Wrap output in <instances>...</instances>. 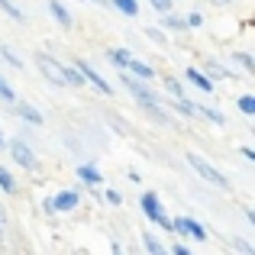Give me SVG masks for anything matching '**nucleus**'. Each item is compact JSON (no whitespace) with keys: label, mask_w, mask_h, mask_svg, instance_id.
<instances>
[{"label":"nucleus","mask_w":255,"mask_h":255,"mask_svg":"<svg viewBox=\"0 0 255 255\" xmlns=\"http://www.w3.org/2000/svg\"><path fill=\"white\" fill-rule=\"evenodd\" d=\"M187 165H191L194 171L200 174V178L207 181V184H213V187H220V191H230V178H226L220 168H213L210 162H204V158L197 155V152H187Z\"/></svg>","instance_id":"1"},{"label":"nucleus","mask_w":255,"mask_h":255,"mask_svg":"<svg viewBox=\"0 0 255 255\" xmlns=\"http://www.w3.org/2000/svg\"><path fill=\"white\" fill-rule=\"evenodd\" d=\"M36 68L42 71L55 87H68V71H65V65L58 62V58L45 55V52H36Z\"/></svg>","instance_id":"2"},{"label":"nucleus","mask_w":255,"mask_h":255,"mask_svg":"<svg viewBox=\"0 0 255 255\" xmlns=\"http://www.w3.org/2000/svg\"><path fill=\"white\" fill-rule=\"evenodd\" d=\"M120 81H123V87L132 94V97H136V104L142 107V110H149V107H158V104H162V100H158V94H155V91H149V87H145L142 81H136V78L120 75Z\"/></svg>","instance_id":"3"},{"label":"nucleus","mask_w":255,"mask_h":255,"mask_svg":"<svg viewBox=\"0 0 255 255\" xmlns=\"http://www.w3.org/2000/svg\"><path fill=\"white\" fill-rule=\"evenodd\" d=\"M6 152L13 155V162H16L23 171H36V168H39V158H36V152H32L29 145L23 142V139H6Z\"/></svg>","instance_id":"4"},{"label":"nucleus","mask_w":255,"mask_h":255,"mask_svg":"<svg viewBox=\"0 0 255 255\" xmlns=\"http://www.w3.org/2000/svg\"><path fill=\"white\" fill-rule=\"evenodd\" d=\"M139 204H142V213H145V217H149L155 226H162V230H171V220L165 217V210H162V204H158V194H155V191H145Z\"/></svg>","instance_id":"5"},{"label":"nucleus","mask_w":255,"mask_h":255,"mask_svg":"<svg viewBox=\"0 0 255 255\" xmlns=\"http://www.w3.org/2000/svg\"><path fill=\"white\" fill-rule=\"evenodd\" d=\"M171 233H178V236H194L197 243H204V239H207L204 223H197V220H191V217H178V220H171Z\"/></svg>","instance_id":"6"},{"label":"nucleus","mask_w":255,"mask_h":255,"mask_svg":"<svg viewBox=\"0 0 255 255\" xmlns=\"http://www.w3.org/2000/svg\"><path fill=\"white\" fill-rule=\"evenodd\" d=\"M75 71H78V75H81V78H84V81H91V84H94V87H97V91H100V94H104V97H110V94H113V87H110V84H107V81H104V75H97V71H94V68H91V65H87V62H84V58H75Z\"/></svg>","instance_id":"7"},{"label":"nucleus","mask_w":255,"mask_h":255,"mask_svg":"<svg viewBox=\"0 0 255 255\" xmlns=\"http://www.w3.org/2000/svg\"><path fill=\"white\" fill-rule=\"evenodd\" d=\"M200 75H204L207 78V81H226V78H233V71L230 68H223V65H220V62H213V58H204V65H200Z\"/></svg>","instance_id":"8"},{"label":"nucleus","mask_w":255,"mask_h":255,"mask_svg":"<svg viewBox=\"0 0 255 255\" xmlns=\"http://www.w3.org/2000/svg\"><path fill=\"white\" fill-rule=\"evenodd\" d=\"M123 75L136 78V81H152V78H155V71H152V65L139 62V58H129V62H126V68H123Z\"/></svg>","instance_id":"9"},{"label":"nucleus","mask_w":255,"mask_h":255,"mask_svg":"<svg viewBox=\"0 0 255 255\" xmlns=\"http://www.w3.org/2000/svg\"><path fill=\"white\" fill-rule=\"evenodd\" d=\"M78 204H81V194H78V191H62V194H55V197H52V207H55V213H58V210L68 213V210H75Z\"/></svg>","instance_id":"10"},{"label":"nucleus","mask_w":255,"mask_h":255,"mask_svg":"<svg viewBox=\"0 0 255 255\" xmlns=\"http://www.w3.org/2000/svg\"><path fill=\"white\" fill-rule=\"evenodd\" d=\"M49 13L58 19V26H65V29H71V26H75V19H71V13H68V10H65L62 0H49Z\"/></svg>","instance_id":"11"},{"label":"nucleus","mask_w":255,"mask_h":255,"mask_svg":"<svg viewBox=\"0 0 255 255\" xmlns=\"http://www.w3.org/2000/svg\"><path fill=\"white\" fill-rule=\"evenodd\" d=\"M16 113L26 120V123H32V126H42V113H39L32 104H26V100H23V104H16Z\"/></svg>","instance_id":"12"},{"label":"nucleus","mask_w":255,"mask_h":255,"mask_svg":"<svg viewBox=\"0 0 255 255\" xmlns=\"http://www.w3.org/2000/svg\"><path fill=\"white\" fill-rule=\"evenodd\" d=\"M184 75H187V81H191L194 87H200V91H204V94H213V84H210V81H207V78H204V75H200V71H197V68H187V71H184Z\"/></svg>","instance_id":"13"},{"label":"nucleus","mask_w":255,"mask_h":255,"mask_svg":"<svg viewBox=\"0 0 255 255\" xmlns=\"http://www.w3.org/2000/svg\"><path fill=\"white\" fill-rule=\"evenodd\" d=\"M165 104H168L174 113H184V117H197V107H194L187 97H181V100H165Z\"/></svg>","instance_id":"14"},{"label":"nucleus","mask_w":255,"mask_h":255,"mask_svg":"<svg viewBox=\"0 0 255 255\" xmlns=\"http://www.w3.org/2000/svg\"><path fill=\"white\" fill-rule=\"evenodd\" d=\"M78 178H81L84 184H91V187H97L100 181H104V178H100V171L94 168V165H81V168H78Z\"/></svg>","instance_id":"15"},{"label":"nucleus","mask_w":255,"mask_h":255,"mask_svg":"<svg viewBox=\"0 0 255 255\" xmlns=\"http://www.w3.org/2000/svg\"><path fill=\"white\" fill-rule=\"evenodd\" d=\"M197 107V117H204V120H210V123H217V126H223L226 120H223V113L217 110V107H204V104H194Z\"/></svg>","instance_id":"16"},{"label":"nucleus","mask_w":255,"mask_h":255,"mask_svg":"<svg viewBox=\"0 0 255 255\" xmlns=\"http://www.w3.org/2000/svg\"><path fill=\"white\" fill-rule=\"evenodd\" d=\"M142 246H145V252H149V255H168V249H165L152 233H142Z\"/></svg>","instance_id":"17"},{"label":"nucleus","mask_w":255,"mask_h":255,"mask_svg":"<svg viewBox=\"0 0 255 255\" xmlns=\"http://www.w3.org/2000/svg\"><path fill=\"white\" fill-rule=\"evenodd\" d=\"M226 246H230V249H236L239 255H255V249L246 243L243 236H226Z\"/></svg>","instance_id":"18"},{"label":"nucleus","mask_w":255,"mask_h":255,"mask_svg":"<svg viewBox=\"0 0 255 255\" xmlns=\"http://www.w3.org/2000/svg\"><path fill=\"white\" fill-rule=\"evenodd\" d=\"M107 58H110L117 68H126V62L132 58V52L129 49H110V52H107Z\"/></svg>","instance_id":"19"},{"label":"nucleus","mask_w":255,"mask_h":255,"mask_svg":"<svg viewBox=\"0 0 255 255\" xmlns=\"http://www.w3.org/2000/svg\"><path fill=\"white\" fill-rule=\"evenodd\" d=\"M230 58H233V62H236V65H243V68L249 71V75H255V58L249 55V52H233Z\"/></svg>","instance_id":"20"},{"label":"nucleus","mask_w":255,"mask_h":255,"mask_svg":"<svg viewBox=\"0 0 255 255\" xmlns=\"http://www.w3.org/2000/svg\"><path fill=\"white\" fill-rule=\"evenodd\" d=\"M0 191L3 194H16V181H13V174L0 165Z\"/></svg>","instance_id":"21"},{"label":"nucleus","mask_w":255,"mask_h":255,"mask_svg":"<svg viewBox=\"0 0 255 255\" xmlns=\"http://www.w3.org/2000/svg\"><path fill=\"white\" fill-rule=\"evenodd\" d=\"M165 87H168V94H171V100H181L184 97V84L178 81V78H171V75H165Z\"/></svg>","instance_id":"22"},{"label":"nucleus","mask_w":255,"mask_h":255,"mask_svg":"<svg viewBox=\"0 0 255 255\" xmlns=\"http://www.w3.org/2000/svg\"><path fill=\"white\" fill-rule=\"evenodd\" d=\"M162 29H168V32H184L187 26H184V19H181V16H171V13H168V16L162 19Z\"/></svg>","instance_id":"23"},{"label":"nucleus","mask_w":255,"mask_h":255,"mask_svg":"<svg viewBox=\"0 0 255 255\" xmlns=\"http://www.w3.org/2000/svg\"><path fill=\"white\" fill-rule=\"evenodd\" d=\"M110 3L117 6L120 13H126V16H136V13H139V3H136V0H110Z\"/></svg>","instance_id":"24"},{"label":"nucleus","mask_w":255,"mask_h":255,"mask_svg":"<svg viewBox=\"0 0 255 255\" xmlns=\"http://www.w3.org/2000/svg\"><path fill=\"white\" fill-rule=\"evenodd\" d=\"M0 100H6V104H16V91L10 87V81H6L3 75H0Z\"/></svg>","instance_id":"25"},{"label":"nucleus","mask_w":255,"mask_h":255,"mask_svg":"<svg viewBox=\"0 0 255 255\" xmlns=\"http://www.w3.org/2000/svg\"><path fill=\"white\" fill-rule=\"evenodd\" d=\"M239 110H243L246 117L255 113V97H252V94H243V97H239Z\"/></svg>","instance_id":"26"},{"label":"nucleus","mask_w":255,"mask_h":255,"mask_svg":"<svg viewBox=\"0 0 255 255\" xmlns=\"http://www.w3.org/2000/svg\"><path fill=\"white\" fill-rule=\"evenodd\" d=\"M0 58H3L6 65H13V68H23V58H16L10 49H6V45H0Z\"/></svg>","instance_id":"27"},{"label":"nucleus","mask_w":255,"mask_h":255,"mask_svg":"<svg viewBox=\"0 0 255 255\" xmlns=\"http://www.w3.org/2000/svg\"><path fill=\"white\" fill-rule=\"evenodd\" d=\"M149 3H152V10H158V13H165V16H168L171 6H174V0H149Z\"/></svg>","instance_id":"28"},{"label":"nucleus","mask_w":255,"mask_h":255,"mask_svg":"<svg viewBox=\"0 0 255 255\" xmlns=\"http://www.w3.org/2000/svg\"><path fill=\"white\" fill-rule=\"evenodd\" d=\"M184 26H187V29H197V26H204V16H200V13H197V10H194V13H187V19H184Z\"/></svg>","instance_id":"29"},{"label":"nucleus","mask_w":255,"mask_h":255,"mask_svg":"<svg viewBox=\"0 0 255 255\" xmlns=\"http://www.w3.org/2000/svg\"><path fill=\"white\" fill-rule=\"evenodd\" d=\"M145 36H149L152 42H165V32H162V29H155V26H145Z\"/></svg>","instance_id":"30"},{"label":"nucleus","mask_w":255,"mask_h":255,"mask_svg":"<svg viewBox=\"0 0 255 255\" xmlns=\"http://www.w3.org/2000/svg\"><path fill=\"white\" fill-rule=\"evenodd\" d=\"M168 255H191V249H187V246H181V243H174Z\"/></svg>","instance_id":"31"},{"label":"nucleus","mask_w":255,"mask_h":255,"mask_svg":"<svg viewBox=\"0 0 255 255\" xmlns=\"http://www.w3.org/2000/svg\"><path fill=\"white\" fill-rule=\"evenodd\" d=\"M239 152H243V158H246V162H255V149H252V145H243Z\"/></svg>","instance_id":"32"},{"label":"nucleus","mask_w":255,"mask_h":255,"mask_svg":"<svg viewBox=\"0 0 255 255\" xmlns=\"http://www.w3.org/2000/svg\"><path fill=\"white\" fill-rule=\"evenodd\" d=\"M107 200H110V204H113V207H117V204H123V197H120V194H117V191H107Z\"/></svg>","instance_id":"33"},{"label":"nucleus","mask_w":255,"mask_h":255,"mask_svg":"<svg viewBox=\"0 0 255 255\" xmlns=\"http://www.w3.org/2000/svg\"><path fill=\"white\" fill-rule=\"evenodd\" d=\"M42 210H45V213H55V207H52V197L42 200Z\"/></svg>","instance_id":"34"},{"label":"nucleus","mask_w":255,"mask_h":255,"mask_svg":"<svg viewBox=\"0 0 255 255\" xmlns=\"http://www.w3.org/2000/svg\"><path fill=\"white\" fill-rule=\"evenodd\" d=\"M6 149V136H3V132H0V152H3Z\"/></svg>","instance_id":"35"},{"label":"nucleus","mask_w":255,"mask_h":255,"mask_svg":"<svg viewBox=\"0 0 255 255\" xmlns=\"http://www.w3.org/2000/svg\"><path fill=\"white\" fill-rule=\"evenodd\" d=\"M113 255H123V249H120V243H113Z\"/></svg>","instance_id":"36"},{"label":"nucleus","mask_w":255,"mask_h":255,"mask_svg":"<svg viewBox=\"0 0 255 255\" xmlns=\"http://www.w3.org/2000/svg\"><path fill=\"white\" fill-rule=\"evenodd\" d=\"M0 239H3V210H0Z\"/></svg>","instance_id":"37"},{"label":"nucleus","mask_w":255,"mask_h":255,"mask_svg":"<svg viewBox=\"0 0 255 255\" xmlns=\"http://www.w3.org/2000/svg\"><path fill=\"white\" fill-rule=\"evenodd\" d=\"M213 3H217V6H226V3H230V0H213Z\"/></svg>","instance_id":"38"}]
</instances>
